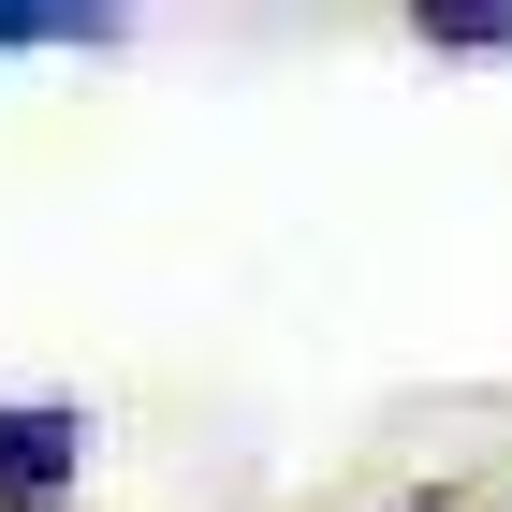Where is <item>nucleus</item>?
<instances>
[{
  "label": "nucleus",
  "mask_w": 512,
  "mask_h": 512,
  "mask_svg": "<svg viewBox=\"0 0 512 512\" xmlns=\"http://www.w3.org/2000/svg\"><path fill=\"white\" fill-rule=\"evenodd\" d=\"M0 512H59V498H0Z\"/></svg>",
  "instance_id": "nucleus-4"
},
{
  "label": "nucleus",
  "mask_w": 512,
  "mask_h": 512,
  "mask_svg": "<svg viewBox=\"0 0 512 512\" xmlns=\"http://www.w3.org/2000/svg\"><path fill=\"white\" fill-rule=\"evenodd\" d=\"M132 0H0V59L15 44H118Z\"/></svg>",
  "instance_id": "nucleus-2"
},
{
  "label": "nucleus",
  "mask_w": 512,
  "mask_h": 512,
  "mask_svg": "<svg viewBox=\"0 0 512 512\" xmlns=\"http://www.w3.org/2000/svg\"><path fill=\"white\" fill-rule=\"evenodd\" d=\"M410 44H439V59H512V0H410Z\"/></svg>",
  "instance_id": "nucleus-3"
},
{
  "label": "nucleus",
  "mask_w": 512,
  "mask_h": 512,
  "mask_svg": "<svg viewBox=\"0 0 512 512\" xmlns=\"http://www.w3.org/2000/svg\"><path fill=\"white\" fill-rule=\"evenodd\" d=\"M74 469H88L74 395H0V498H74Z\"/></svg>",
  "instance_id": "nucleus-1"
}]
</instances>
